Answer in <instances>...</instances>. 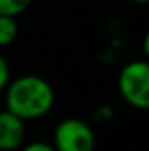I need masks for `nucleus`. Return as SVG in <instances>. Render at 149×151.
<instances>
[{"mask_svg":"<svg viewBox=\"0 0 149 151\" xmlns=\"http://www.w3.org/2000/svg\"><path fill=\"white\" fill-rule=\"evenodd\" d=\"M5 91V111L23 121L39 119L54 106V90L44 77L34 74L12 79Z\"/></svg>","mask_w":149,"mask_h":151,"instance_id":"obj_1","label":"nucleus"},{"mask_svg":"<svg viewBox=\"0 0 149 151\" xmlns=\"http://www.w3.org/2000/svg\"><path fill=\"white\" fill-rule=\"evenodd\" d=\"M117 90L125 102L135 109L149 107V63L133 60L126 63L117 76Z\"/></svg>","mask_w":149,"mask_h":151,"instance_id":"obj_2","label":"nucleus"},{"mask_svg":"<svg viewBox=\"0 0 149 151\" xmlns=\"http://www.w3.org/2000/svg\"><path fill=\"white\" fill-rule=\"evenodd\" d=\"M95 132L93 128L79 119H62L53 132V148L56 151H95Z\"/></svg>","mask_w":149,"mask_h":151,"instance_id":"obj_3","label":"nucleus"},{"mask_svg":"<svg viewBox=\"0 0 149 151\" xmlns=\"http://www.w3.org/2000/svg\"><path fill=\"white\" fill-rule=\"evenodd\" d=\"M27 127L9 111H0V151H16L25 142Z\"/></svg>","mask_w":149,"mask_h":151,"instance_id":"obj_4","label":"nucleus"},{"mask_svg":"<svg viewBox=\"0 0 149 151\" xmlns=\"http://www.w3.org/2000/svg\"><path fill=\"white\" fill-rule=\"evenodd\" d=\"M18 37V23L16 18L0 16V47L11 46Z\"/></svg>","mask_w":149,"mask_h":151,"instance_id":"obj_5","label":"nucleus"},{"mask_svg":"<svg viewBox=\"0 0 149 151\" xmlns=\"http://www.w3.org/2000/svg\"><path fill=\"white\" fill-rule=\"evenodd\" d=\"M30 4L32 0H0V16L16 18L23 14Z\"/></svg>","mask_w":149,"mask_h":151,"instance_id":"obj_6","label":"nucleus"},{"mask_svg":"<svg viewBox=\"0 0 149 151\" xmlns=\"http://www.w3.org/2000/svg\"><path fill=\"white\" fill-rule=\"evenodd\" d=\"M9 83H11V67L9 62L0 55V93L7 88Z\"/></svg>","mask_w":149,"mask_h":151,"instance_id":"obj_7","label":"nucleus"},{"mask_svg":"<svg viewBox=\"0 0 149 151\" xmlns=\"http://www.w3.org/2000/svg\"><path fill=\"white\" fill-rule=\"evenodd\" d=\"M19 151H56L53 148L51 142H46V141H34V142H28V144H23Z\"/></svg>","mask_w":149,"mask_h":151,"instance_id":"obj_8","label":"nucleus"},{"mask_svg":"<svg viewBox=\"0 0 149 151\" xmlns=\"http://www.w3.org/2000/svg\"><path fill=\"white\" fill-rule=\"evenodd\" d=\"M112 116H114V111H112V107H109V106H102V107H98V109L93 113L95 121H100V123L112 119Z\"/></svg>","mask_w":149,"mask_h":151,"instance_id":"obj_9","label":"nucleus"},{"mask_svg":"<svg viewBox=\"0 0 149 151\" xmlns=\"http://www.w3.org/2000/svg\"><path fill=\"white\" fill-rule=\"evenodd\" d=\"M132 2H133V4H139V5H146L149 0H132Z\"/></svg>","mask_w":149,"mask_h":151,"instance_id":"obj_10","label":"nucleus"}]
</instances>
